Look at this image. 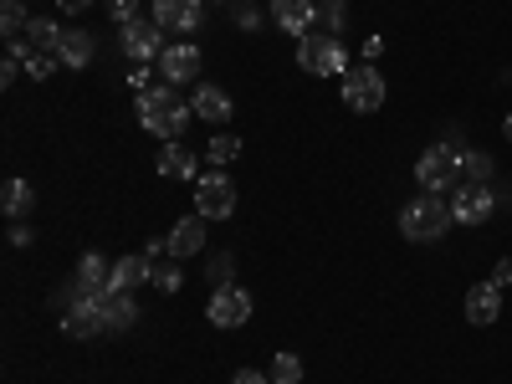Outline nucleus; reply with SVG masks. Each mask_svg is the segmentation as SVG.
Listing matches in <instances>:
<instances>
[{"label":"nucleus","mask_w":512,"mask_h":384,"mask_svg":"<svg viewBox=\"0 0 512 384\" xmlns=\"http://www.w3.org/2000/svg\"><path fill=\"white\" fill-rule=\"evenodd\" d=\"M190 118H195V108L169 88V82H159V88H149V93H139V123L149 128L154 139H164V144H175L185 128H190Z\"/></svg>","instance_id":"obj_1"},{"label":"nucleus","mask_w":512,"mask_h":384,"mask_svg":"<svg viewBox=\"0 0 512 384\" xmlns=\"http://www.w3.org/2000/svg\"><path fill=\"white\" fill-rule=\"evenodd\" d=\"M297 67L313 72V77H344L349 72V52H344L338 36L308 31V36H297Z\"/></svg>","instance_id":"obj_2"},{"label":"nucleus","mask_w":512,"mask_h":384,"mask_svg":"<svg viewBox=\"0 0 512 384\" xmlns=\"http://www.w3.org/2000/svg\"><path fill=\"white\" fill-rule=\"evenodd\" d=\"M451 205H441V195H415L405 210H400V231L410 241H441L451 231Z\"/></svg>","instance_id":"obj_3"},{"label":"nucleus","mask_w":512,"mask_h":384,"mask_svg":"<svg viewBox=\"0 0 512 384\" xmlns=\"http://www.w3.org/2000/svg\"><path fill=\"white\" fill-rule=\"evenodd\" d=\"M103 328H108V292L77 287L72 292V308L62 313V333L67 338H98Z\"/></svg>","instance_id":"obj_4"},{"label":"nucleus","mask_w":512,"mask_h":384,"mask_svg":"<svg viewBox=\"0 0 512 384\" xmlns=\"http://www.w3.org/2000/svg\"><path fill=\"white\" fill-rule=\"evenodd\" d=\"M456 175H461V159H456V149H446V144H431V149L415 159V180H420L425 195H446Z\"/></svg>","instance_id":"obj_5"},{"label":"nucleus","mask_w":512,"mask_h":384,"mask_svg":"<svg viewBox=\"0 0 512 384\" xmlns=\"http://www.w3.org/2000/svg\"><path fill=\"white\" fill-rule=\"evenodd\" d=\"M195 210H200L205 221H226V216H236V185L221 175V169H210V175L195 180Z\"/></svg>","instance_id":"obj_6"},{"label":"nucleus","mask_w":512,"mask_h":384,"mask_svg":"<svg viewBox=\"0 0 512 384\" xmlns=\"http://www.w3.org/2000/svg\"><path fill=\"white\" fill-rule=\"evenodd\" d=\"M344 103H349L354 113H379V108H384V77H379L369 62L344 72Z\"/></svg>","instance_id":"obj_7"},{"label":"nucleus","mask_w":512,"mask_h":384,"mask_svg":"<svg viewBox=\"0 0 512 384\" xmlns=\"http://www.w3.org/2000/svg\"><path fill=\"white\" fill-rule=\"evenodd\" d=\"M205 318L216 323V328H241V323L251 318V292H246V287L221 282V287H216V297H210V308H205Z\"/></svg>","instance_id":"obj_8"},{"label":"nucleus","mask_w":512,"mask_h":384,"mask_svg":"<svg viewBox=\"0 0 512 384\" xmlns=\"http://www.w3.org/2000/svg\"><path fill=\"white\" fill-rule=\"evenodd\" d=\"M118 41H123V52L134 57V62H154V57L164 52V26L139 16V21H128V26H123V36H118Z\"/></svg>","instance_id":"obj_9"},{"label":"nucleus","mask_w":512,"mask_h":384,"mask_svg":"<svg viewBox=\"0 0 512 384\" xmlns=\"http://www.w3.org/2000/svg\"><path fill=\"white\" fill-rule=\"evenodd\" d=\"M492 210H497V200H492L487 185H477V180H466V185L451 195V216H456L461 226H482Z\"/></svg>","instance_id":"obj_10"},{"label":"nucleus","mask_w":512,"mask_h":384,"mask_svg":"<svg viewBox=\"0 0 512 384\" xmlns=\"http://www.w3.org/2000/svg\"><path fill=\"white\" fill-rule=\"evenodd\" d=\"M159 72H164L169 88H180V82H195V72H200V52L190 47V41H180V47H164V52H159Z\"/></svg>","instance_id":"obj_11"},{"label":"nucleus","mask_w":512,"mask_h":384,"mask_svg":"<svg viewBox=\"0 0 512 384\" xmlns=\"http://www.w3.org/2000/svg\"><path fill=\"white\" fill-rule=\"evenodd\" d=\"M205 16V0H154V21L164 31H195Z\"/></svg>","instance_id":"obj_12"},{"label":"nucleus","mask_w":512,"mask_h":384,"mask_svg":"<svg viewBox=\"0 0 512 384\" xmlns=\"http://www.w3.org/2000/svg\"><path fill=\"white\" fill-rule=\"evenodd\" d=\"M272 21L292 36H308L318 21V0H272Z\"/></svg>","instance_id":"obj_13"},{"label":"nucleus","mask_w":512,"mask_h":384,"mask_svg":"<svg viewBox=\"0 0 512 384\" xmlns=\"http://www.w3.org/2000/svg\"><path fill=\"white\" fill-rule=\"evenodd\" d=\"M164 241H169V256H175V262L195 256V251L205 246V216H200V210H195V216H185V221H180L175 231H169Z\"/></svg>","instance_id":"obj_14"},{"label":"nucleus","mask_w":512,"mask_h":384,"mask_svg":"<svg viewBox=\"0 0 512 384\" xmlns=\"http://www.w3.org/2000/svg\"><path fill=\"white\" fill-rule=\"evenodd\" d=\"M466 318H472L477 328L497 323V318H502V292H497L492 282H477L472 292H466Z\"/></svg>","instance_id":"obj_15"},{"label":"nucleus","mask_w":512,"mask_h":384,"mask_svg":"<svg viewBox=\"0 0 512 384\" xmlns=\"http://www.w3.org/2000/svg\"><path fill=\"white\" fill-rule=\"evenodd\" d=\"M144 282H154V256L149 251L144 256H118V262H113V287L118 292H134Z\"/></svg>","instance_id":"obj_16"},{"label":"nucleus","mask_w":512,"mask_h":384,"mask_svg":"<svg viewBox=\"0 0 512 384\" xmlns=\"http://www.w3.org/2000/svg\"><path fill=\"white\" fill-rule=\"evenodd\" d=\"M190 108H195V118H205V123H226V118H231V93L216 88V82H200Z\"/></svg>","instance_id":"obj_17"},{"label":"nucleus","mask_w":512,"mask_h":384,"mask_svg":"<svg viewBox=\"0 0 512 384\" xmlns=\"http://www.w3.org/2000/svg\"><path fill=\"white\" fill-rule=\"evenodd\" d=\"M159 175L164 180H200V169H195V154L175 139V144H164L159 149Z\"/></svg>","instance_id":"obj_18"},{"label":"nucleus","mask_w":512,"mask_h":384,"mask_svg":"<svg viewBox=\"0 0 512 384\" xmlns=\"http://www.w3.org/2000/svg\"><path fill=\"white\" fill-rule=\"evenodd\" d=\"M93 52H98V47H93V36H88V31H77V26L62 31V41H57V62H62V67H88Z\"/></svg>","instance_id":"obj_19"},{"label":"nucleus","mask_w":512,"mask_h":384,"mask_svg":"<svg viewBox=\"0 0 512 384\" xmlns=\"http://www.w3.org/2000/svg\"><path fill=\"white\" fill-rule=\"evenodd\" d=\"M77 287H88V292H108V287H113V267L103 262L98 251H88V256L77 262Z\"/></svg>","instance_id":"obj_20"},{"label":"nucleus","mask_w":512,"mask_h":384,"mask_svg":"<svg viewBox=\"0 0 512 384\" xmlns=\"http://www.w3.org/2000/svg\"><path fill=\"white\" fill-rule=\"evenodd\" d=\"M139 323V303H134V292H118L108 287V328L123 333V328H134Z\"/></svg>","instance_id":"obj_21"},{"label":"nucleus","mask_w":512,"mask_h":384,"mask_svg":"<svg viewBox=\"0 0 512 384\" xmlns=\"http://www.w3.org/2000/svg\"><path fill=\"white\" fill-rule=\"evenodd\" d=\"M57 41H62V26H57V21L31 16V26H26V47H31V52H57Z\"/></svg>","instance_id":"obj_22"},{"label":"nucleus","mask_w":512,"mask_h":384,"mask_svg":"<svg viewBox=\"0 0 512 384\" xmlns=\"http://www.w3.org/2000/svg\"><path fill=\"white\" fill-rule=\"evenodd\" d=\"M0 205H6V216H11V221H21L26 210L36 205V195H31L26 180H6V190H0Z\"/></svg>","instance_id":"obj_23"},{"label":"nucleus","mask_w":512,"mask_h":384,"mask_svg":"<svg viewBox=\"0 0 512 384\" xmlns=\"http://www.w3.org/2000/svg\"><path fill=\"white\" fill-rule=\"evenodd\" d=\"M267 379L272 384H303V359H297V354H272Z\"/></svg>","instance_id":"obj_24"},{"label":"nucleus","mask_w":512,"mask_h":384,"mask_svg":"<svg viewBox=\"0 0 512 384\" xmlns=\"http://www.w3.org/2000/svg\"><path fill=\"white\" fill-rule=\"evenodd\" d=\"M456 159H461V175L477 180V185L492 175V154H482V149H456Z\"/></svg>","instance_id":"obj_25"},{"label":"nucleus","mask_w":512,"mask_h":384,"mask_svg":"<svg viewBox=\"0 0 512 384\" xmlns=\"http://www.w3.org/2000/svg\"><path fill=\"white\" fill-rule=\"evenodd\" d=\"M236 154H241V139H236V134H216V139L205 144V159H210V164H231Z\"/></svg>","instance_id":"obj_26"},{"label":"nucleus","mask_w":512,"mask_h":384,"mask_svg":"<svg viewBox=\"0 0 512 384\" xmlns=\"http://www.w3.org/2000/svg\"><path fill=\"white\" fill-rule=\"evenodd\" d=\"M0 26H6V36H11V41H21V36H26V26H31V21H26V11H21V0H6V6H0Z\"/></svg>","instance_id":"obj_27"},{"label":"nucleus","mask_w":512,"mask_h":384,"mask_svg":"<svg viewBox=\"0 0 512 384\" xmlns=\"http://www.w3.org/2000/svg\"><path fill=\"white\" fill-rule=\"evenodd\" d=\"M57 67H62V62H57V52H31V57H26V72H31V82H47Z\"/></svg>","instance_id":"obj_28"},{"label":"nucleus","mask_w":512,"mask_h":384,"mask_svg":"<svg viewBox=\"0 0 512 384\" xmlns=\"http://www.w3.org/2000/svg\"><path fill=\"white\" fill-rule=\"evenodd\" d=\"M154 287H159V292H180V287H185V272H180L175 262H164V267H154Z\"/></svg>","instance_id":"obj_29"},{"label":"nucleus","mask_w":512,"mask_h":384,"mask_svg":"<svg viewBox=\"0 0 512 384\" xmlns=\"http://www.w3.org/2000/svg\"><path fill=\"white\" fill-rule=\"evenodd\" d=\"M108 21H118V26L139 21V0H108Z\"/></svg>","instance_id":"obj_30"},{"label":"nucleus","mask_w":512,"mask_h":384,"mask_svg":"<svg viewBox=\"0 0 512 384\" xmlns=\"http://www.w3.org/2000/svg\"><path fill=\"white\" fill-rule=\"evenodd\" d=\"M492 287L502 292V287H512V256H502V262L492 267Z\"/></svg>","instance_id":"obj_31"},{"label":"nucleus","mask_w":512,"mask_h":384,"mask_svg":"<svg viewBox=\"0 0 512 384\" xmlns=\"http://www.w3.org/2000/svg\"><path fill=\"white\" fill-rule=\"evenodd\" d=\"M231 384H272V379H267L262 369H236V374H231Z\"/></svg>","instance_id":"obj_32"},{"label":"nucleus","mask_w":512,"mask_h":384,"mask_svg":"<svg viewBox=\"0 0 512 384\" xmlns=\"http://www.w3.org/2000/svg\"><path fill=\"white\" fill-rule=\"evenodd\" d=\"M11 246H31V231L26 226H11Z\"/></svg>","instance_id":"obj_33"},{"label":"nucleus","mask_w":512,"mask_h":384,"mask_svg":"<svg viewBox=\"0 0 512 384\" xmlns=\"http://www.w3.org/2000/svg\"><path fill=\"white\" fill-rule=\"evenodd\" d=\"M57 6H62V11L72 16V11H88V6H93V0H57Z\"/></svg>","instance_id":"obj_34"},{"label":"nucleus","mask_w":512,"mask_h":384,"mask_svg":"<svg viewBox=\"0 0 512 384\" xmlns=\"http://www.w3.org/2000/svg\"><path fill=\"white\" fill-rule=\"evenodd\" d=\"M502 139L512 144V113H507V123H502Z\"/></svg>","instance_id":"obj_35"},{"label":"nucleus","mask_w":512,"mask_h":384,"mask_svg":"<svg viewBox=\"0 0 512 384\" xmlns=\"http://www.w3.org/2000/svg\"><path fill=\"white\" fill-rule=\"evenodd\" d=\"M216 6H231V0H216Z\"/></svg>","instance_id":"obj_36"},{"label":"nucleus","mask_w":512,"mask_h":384,"mask_svg":"<svg viewBox=\"0 0 512 384\" xmlns=\"http://www.w3.org/2000/svg\"><path fill=\"white\" fill-rule=\"evenodd\" d=\"M333 6H344V0H333Z\"/></svg>","instance_id":"obj_37"}]
</instances>
